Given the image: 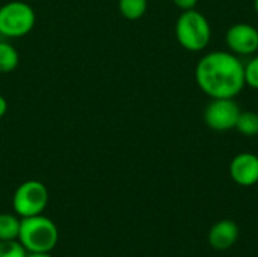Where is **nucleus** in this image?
<instances>
[{"label":"nucleus","mask_w":258,"mask_h":257,"mask_svg":"<svg viewBox=\"0 0 258 257\" xmlns=\"http://www.w3.org/2000/svg\"><path fill=\"white\" fill-rule=\"evenodd\" d=\"M195 80L210 98H236L245 85V64L225 50L206 53L195 67Z\"/></svg>","instance_id":"obj_1"},{"label":"nucleus","mask_w":258,"mask_h":257,"mask_svg":"<svg viewBox=\"0 0 258 257\" xmlns=\"http://www.w3.org/2000/svg\"><path fill=\"white\" fill-rule=\"evenodd\" d=\"M59 230L48 217L35 215L21 218L18 242L27 253H51L57 245Z\"/></svg>","instance_id":"obj_2"},{"label":"nucleus","mask_w":258,"mask_h":257,"mask_svg":"<svg viewBox=\"0 0 258 257\" xmlns=\"http://www.w3.org/2000/svg\"><path fill=\"white\" fill-rule=\"evenodd\" d=\"M175 38L187 52H201L209 47L212 26L204 14L197 9L183 11L175 21Z\"/></svg>","instance_id":"obj_3"},{"label":"nucleus","mask_w":258,"mask_h":257,"mask_svg":"<svg viewBox=\"0 0 258 257\" xmlns=\"http://www.w3.org/2000/svg\"><path fill=\"white\" fill-rule=\"evenodd\" d=\"M36 24L35 9L21 0H12L0 6V35L5 38H23Z\"/></svg>","instance_id":"obj_4"},{"label":"nucleus","mask_w":258,"mask_h":257,"mask_svg":"<svg viewBox=\"0 0 258 257\" xmlns=\"http://www.w3.org/2000/svg\"><path fill=\"white\" fill-rule=\"evenodd\" d=\"M48 189L39 180L23 182L12 195V209L20 218L41 215L48 206Z\"/></svg>","instance_id":"obj_5"},{"label":"nucleus","mask_w":258,"mask_h":257,"mask_svg":"<svg viewBox=\"0 0 258 257\" xmlns=\"http://www.w3.org/2000/svg\"><path fill=\"white\" fill-rule=\"evenodd\" d=\"M240 106L234 98H212L204 109V123L216 132H227L236 127Z\"/></svg>","instance_id":"obj_6"},{"label":"nucleus","mask_w":258,"mask_h":257,"mask_svg":"<svg viewBox=\"0 0 258 257\" xmlns=\"http://www.w3.org/2000/svg\"><path fill=\"white\" fill-rule=\"evenodd\" d=\"M228 52L240 56H254L258 52V29L249 23H236L225 33Z\"/></svg>","instance_id":"obj_7"},{"label":"nucleus","mask_w":258,"mask_h":257,"mask_svg":"<svg viewBox=\"0 0 258 257\" xmlns=\"http://www.w3.org/2000/svg\"><path fill=\"white\" fill-rule=\"evenodd\" d=\"M230 177L239 186H254L258 183V156L254 153H239L230 162Z\"/></svg>","instance_id":"obj_8"},{"label":"nucleus","mask_w":258,"mask_h":257,"mask_svg":"<svg viewBox=\"0 0 258 257\" xmlns=\"http://www.w3.org/2000/svg\"><path fill=\"white\" fill-rule=\"evenodd\" d=\"M239 226L233 220H221L215 223L209 233H207V241L212 248L216 251H225L230 250L239 239Z\"/></svg>","instance_id":"obj_9"},{"label":"nucleus","mask_w":258,"mask_h":257,"mask_svg":"<svg viewBox=\"0 0 258 257\" xmlns=\"http://www.w3.org/2000/svg\"><path fill=\"white\" fill-rule=\"evenodd\" d=\"M20 64L18 50L8 41H0V74H8L17 70Z\"/></svg>","instance_id":"obj_10"},{"label":"nucleus","mask_w":258,"mask_h":257,"mask_svg":"<svg viewBox=\"0 0 258 257\" xmlns=\"http://www.w3.org/2000/svg\"><path fill=\"white\" fill-rule=\"evenodd\" d=\"M21 220L15 214H0V241H15L20 235Z\"/></svg>","instance_id":"obj_11"},{"label":"nucleus","mask_w":258,"mask_h":257,"mask_svg":"<svg viewBox=\"0 0 258 257\" xmlns=\"http://www.w3.org/2000/svg\"><path fill=\"white\" fill-rule=\"evenodd\" d=\"M147 8L148 0H118L119 14L130 21L142 18L147 12Z\"/></svg>","instance_id":"obj_12"},{"label":"nucleus","mask_w":258,"mask_h":257,"mask_svg":"<svg viewBox=\"0 0 258 257\" xmlns=\"http://www.w3.org/2000/svg\"><path fill=\"white\" fill-rule=\"evenodd\" d=\"M240 135L252 138L258 135V114L252 111H240L236 127Z\"/></svg>","instance_id":"obj_13"},{"label":"nucleus","mask_w":258,"mask_h":257,"mask_svg":"<svg viewBox=\"0 0 258 257\" xmlns=\"http://www.w3.org/2000/svg\"><path fill=\"white\" fill-rule=\"evenodd\" d=\"M245 85L258 91V55L251 56L245 64Z\"/></svg>","instance_id":"obj_14"},{"label":"nucleus","mask_w":258,"mask_h":257,"mask_svg":"<svg viewBox=\"0 0 258 257\" xmlns=\"http://www.w3.org/2000/svg\"><path fill=\"white\" fill-rule=\"evenodd\" d=\"M0 257H27V251L18 239L0 241Z\"/></svg>","instance_id":"obj_15"},{"label":"nucleus","mask_w":258,"mask_h":257,"mask_svg":"<svg viewBox=\"0 0 258 257\" xmlns=\"http://www.w3.org/2000/svg\"><path fill=\"white\" fill-rule=\"evenodd\" d=\"M172 3L181 11H189V9H195L198 0H172Z\"/></svg>","instance_id":"obj_16"},{"label":"nucleus","mask_w":258,"mask_h":257,"mask_svg":"<svg viewBox=\"0 0 258 257\" xmlns=\"http://www.w3.org/2000/svg\"><path fill=\"white\" fill-rule=\"evenodd\" d=\"M8 112V101L6 98L0 94V118H3Z\"/></svg>","instance_id":"obj_17"},{"label":"nucleus","mask_w":258,"mask_h":257,"mask_svg":"<svg viewBox=\"0 0 258 257\" xmlns=\"http://www.w3.org/2000/svg\"><path fill=\"white\" fill-rule=\"evenodd\" d=\"M27 257H54L51 253H27Z\"/></svg>","instance_id":"obj_18"},{"label":"nucleus","mask_w":258,"mask_h":257,"mask_svg":"<svg viewBox=\"0 0 258 257\" xmlns=\"http://www.w3.org/2000/svg\"><path fill=\"white\" fill-rule=\"evenodd\" d=\"M254 11H255V14L258 15V0H254Z\"/></svg>","instance_id":"obj_19"}]
</instances>
